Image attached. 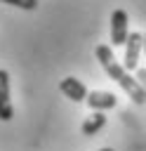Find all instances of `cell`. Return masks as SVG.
<instances>
[{"instance_id": "obj_1", "label": "cell", "mask_w": 146, "mask_h": 151, "mask_svg": "<svg viewBox=\"0 0 146 151\" xmlns=\"http://www.w3.org/2000/svg\"><path fill=\"white\" fill-rule=\"evenodd\" d=\"M94 54H97L99 64L104 66V71L108 73V78H111V80H115V83L127 92V97H130L134 104H146V92H144V87L139 85V80H137V78H134V76H132L122 64H118V61H115L113 50H111L108 45H97Z\"/></svg>"}, {"instance_id": "obj_2", "label": "cell", "mask_w": 146, "mask_h": 151, "mask_svg": "<svg viewBox=\"0 0 146 151\" xmlns=\"http://www.w3.org/2000/svg\"><path fill=\"white\" fill-rule=\"evenodd\" d=\"M127 12L125 9H113L111 14V45L113 47H120L127 42V35H130V28H127Z\"/></svg>"}, {"instance_id": "obj_3", "label": "cell", "mask_w": 146, "mask_h": 151, "mask_svg": "<svg viewBox=\"0 0 146 151\" xmlns=\"http://www.w3.org/2000/svg\"><path fill=\"white\" fill-rule=\"evenodd\" d=\"M141 52H144V35L141 33H130L127 42H125V61H122V66L127 71H137Z\"/></svg>"}, {"instance_id": "obj_4", "label": "cell", "mask_w": 146, "mask_h": 151, "mask_svg": "<svg viewBox=\"0 0 146 151\" xmlns=\"http://www.w3.org/2000/svg\"><path fill=\"white\" fill-rule=\"evenodd\" d=\"M14 109L9 99V73L0 68V120H12Z\"/></svg>"}, {"instance_id": "obj_5", "label": "cell", "mask_w": 146, "mask_h": 151, "mask_svg": "<svg viewBox=\"0 0 146 151\" xmlns=\"http://www.w3.org/2000/svg\"><path fill=\"white\" fill-rule=\"evenodd\" d=\"M59 90L71 99V101H85L87 99V87H85V83H80L78 78H73V76H68V78H64L61 83H59Z\"/></svg>"}, {"instance_id": "obj_6", "label": "cell", "mask_w": 146, "mask_h": 151, "mask_svg": "<svg viewBox=\"0 0 146 151\" xmlns=\"http://www.w3.org/2000/svg\"><path fill=\"white\" fill-rule=\"evenodd\" d=\"M85 101H87V106H89L92 111H108V109H113V106L118 104V99H115L113 92H101V90L89 92Z\"/></svg>"}, {"instance_id": "obj_7", "label": "cell", "mask_w": 146, "mask_h": 151, "mask_svg": "<svg viewBox=\"0 0 146 151\" xmlns=\"http://www.w3.org/2000/svg\"><path fill=\"white\" fill-rule=\"evenodd\" d=\"M106 125V116H104V111H94L89 118H85V123H82V134H87V137H92V134H97L101 127Z\"/></svg>"}, {"instance_id": "obj_8", "label": "cell", "mask_w": 146, "mask_h": 151, "mask_svg": "<svg viewBox=\"0 0 146 151\" xmlns=\"http://www.w3.org/2000/svg\"><path fill=\"white\" fill-rule=\"evenodd\" d=\"M5 5H12V7H19V9H35L38 7V0H0Z\"/></svg>"}, {"instance_id": "obj_9", "label": "cell", "mask_w": 146, "mask_h": 151, "mask_svg": "<svg viewBox=\"0 0 146 151\" xmlns=\"http://www.w3.org/2000/svg\"><path fill=\"white\" fill-rule=\"evenodd\" d=\"M134 78L139 80V85H141V87H144V92H146V68H141V66H139V68H137V76H134Z\"/></svg>"}, {"instance_id": "obj_10", "label": "cell", "mask_w": 146, "mask_h": 151, "mask_svg": "<svg viewBox=\"0 0 146 151\" xmlns=\"http://www.w3.org/2000/svg\"><path fill=\"white\" fill-rule=\"evenodd\" d=\"M144 54H146V33H144Z\"/></svg>"}, {"instance_id": "obj_11", "label": "cell", "mask_w": 146, "mask_h": 151, "mask_svg": "<svg viewBox=\"0 0 146 151\" xmlns=\"http://www.w3.org/2000/svg\"><path fill=\"white\" fill-rule=\"evenodd\" d=\"M99 151H113V149H99Z\"/></svg>"}]
</instances>
